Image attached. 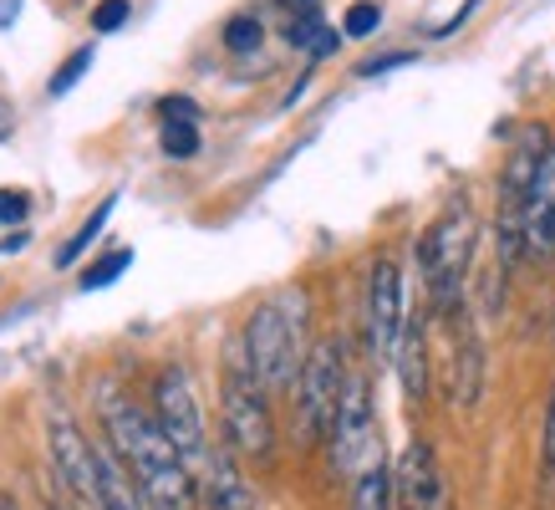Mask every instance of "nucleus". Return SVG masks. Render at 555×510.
Here are the masks:
<instances>
[{
  "instance_id": "obj_1",
  "label": "nucleus",
  "mask_w": 555,
  "mask_h": 510,
  "mask_svg": "<svg viewBox=\"0 0 555 510\" xmlns=\"http://www.w3.org/2000/svg\"><path fill=\"white\" fill-rule=\"evenodd\" d=\"M102 429H107V444L122 455V464L133 470L149 510H199L194 470L184 464V455L173 449V439L158 429V419L149 408L107 393L102 398Z\"/></svg>"
},
{
  "instance_id": "obj_2",
  "label": "nucleus",
  "mask_w": 555,
  "mask_h": 510,
  "mask_svg": "<svg viewBox=\"0 0 555 510\" xmlns=\"http://www.w3.org/2000/svg\"><path fill=\"white\" fill-rule=\"evenodd\" d=\"M240 347H245V362L250 373L260 378L266 393H291L296 378L306 368V291H275L250 311V322L240 332Z\"/></svg>"
},
{
  "instance_id": "obj_3",
  "label": "nucleus",
  "mask_w": 555,
  "mask_h": 510,
  "mask_svg": "<svg viewBox=\"0 0 555 510\" xmlns=\"http://www.w3.org/2000/svg\"><path fill=\"white\" fill-rule=\"evenodd\" d=\"M469 260H474V209H469V200H454L418 240L423 286H428V302H434L438 317H449V311L464 306Z\"/></svg>"
},
{
  "instance_id": "obj_4",
  "label": "nucleus",
  "mask_w": 555,
  "mask_h": 510,
  "mask_svg": "<svg viewBox=\"0 0 555 510\" xmlns=\"http://www.w3.org/2000/svg\"><path fill=\"white\" fill-rule=\"evenodd\" d=\"M219 419H224V449L235 459H270L275 455V419H270V393L245 362V347L230 353L224 383H219Z\"/></svg>"
},
{
  "instance_id": "obj_5",
  "label": "nucleus",
  "mask_w": 555,
  "mask_h": 510,
  "mask_svg": "<svg viewBox=\"0 0 555 510\" xmlns=\"http://www.w3.org/2000/svg\"><path fill=\"white\" fill-rule=\"evenodd\" d=\"M352 373H347V342L341 337H321L306 353V368L296 378V429L306 444H326L332 424H337L341 393H347Z\"/></svg>"
},
{
  "instance_id": "obj_6",
  "label": "nucleus",
  "mask_w": 555,
  "mask_h": 510,
  "mask_svg": "<svg viewBox=\"0 0 555 510\" xmlns=\"http://www.w3.org/2000/svg\"><path fill=\"white\" fill-rule=\"evenodd\" d=\"M551 149L545 128H525L520 143L509 149L505 174H500V220H494V245H500V266H515L525 255V204H530V184L540 174V158Z\"/></svg>"
},
{
  "instance_id": "obj_7",
  "label": "nucleus",
  "mask_w": 555,
  "mask_h": 510,
  "mask_svg": "<svg viewBox=\"0 0 555 510\" xmlns=\"http://www.w3.org/2000/svg\"><path fill=\"white\" fill-rule=\"evenodd\" d=\"M153 419L173 439V449L184 455L189 470H199L204 455H209V434H204L199 393H194V378H189L184 362L158 368V378H153Z\"/></svg>"
},
{
  "instance_id": "obj_8",
  "label": "nucleus",
  "mask_w": 555,
  "mask_h": 510,
  "mask_svg": "<svg viewBox=\"0 0 555 510\" xmlns=\"http://www.w3.org/2000/svg\"><path fill=\"white\" fill-rule=\"evenodd\" d=\"M332 470L337 480H357L362 470L377 464V408H372V383L362 373H352L347 393H341L337 424H332Z\"/></svg>"
},
{
  "instance_id": "obj_9",
  "label": "nucleus",
  "mask_w": 555,
  "mask_h": 510,
  "mask_svg": "<svg viewBox=\"0 0 555 510\" xmlns=\"http://www.w3.org/2000/svg\"><path fill=\"white\" fill-rule=\"evenodd\" d=\"M408 327L403 306V271L392 255H377L367 271V291H362V332H367V357L372 362H392L398 342Z\"/></svg>"
},
{
  "instance_id": "obj_10",
  "label": "nucleus",
  "mask_w": 555,
  "mask_h": 510,
  "mask_svg": "<svg viewBox=\"0 0 555 510\" xmlns=\"http://www.w3.org/2000/svg\"><path fill=\"white\" fill-rule=\"evenodd\" d=\"M392 500L398 510H454L449 475L438 464V449L428 439H408V449L392 464Z\"/></svg>"
},
{
  "instance_id": "obj_11",
  "label": "nucleus",
  "mask_w": 555,
  "mask_h": 510,
  "mask_svg": "<svg viewBox=\"0 0 555 510\" xmlns=\"http://www.w3.org/2000/svg\"><path fill=\"white\" fill-rule=\"evenodd\" d=\"M47 434H51V464H56V475L67 480L77 500H87L92 510H102V464H98V444L87 439V434H82L77 424H72L62 408H51Z\"/></svg>"
},
{
  "instance_id": "obj_12",
  "label": "nucleus",
  "mask_w": 555,
  "mask_h": 510,
  "mask_svg": "<svg viewBox=\"0 0 555 510\" xmlns=\"http://www.w3.org/2000/svg\"><path fill=\"white\" fill-rule=\"evenodd\" d=\"M194 485H199V506L204 510H260L255 506V490L245 470H240V459L224 449V444H209V455L204 464L194 470Z\"/></svg>"
},
{
  "instance_id": "obj_13",
  "label": "nucleus",
  "mask_w": 555,
  "mask_h": 510,
  "mask_svg": "<svg viewBox=\"0 0 555 510\" xmlns=\"http://www.w3.org/2000/svg\"><path fill=\"white\" fill-rule=\"evenodd\" d=\"M525 255L530 260H551L555 255V143L540 158L530 204H525Z\"/></svg>"
},
{
  "instance_id": "obj_14",
  "label": "nucleus",
  "mask_w": 555,
  "mask_h": 510,
  "mask_svg": "<svg viewBox=\"0 0 555 510\" xmlns=\"http://www.w3.org/2000/svg\"><path fill=\"white\" fill-rule=\"evenodd\" d=\"M443 322L454 327V398L464 408H474L479 404V393H485V347H479V337H474L469 311H464V306L449 311Z\"/></svg>"
},
{
  "instance_id": "obj_15",
  "label": "nucleus",
  "mask_w": 555,
  "mask_h": 510,
  "mask_svg": "<svg viewBox=\"0 0 555 510\" xmlns=\"http://www.w3.org/2000/svg\"><path fill=\"white\" fill-rule=\"evenodd\" d=\"M392 368H398V383H403L408 404H423L428 398V327H423V317H408Z\"/></svg>"
},
{
  "instance_id": "obj_16",
  "label": "nucleus",
  "mask_w": 555,
  "mask_h": 510,
  "mask_svg": "<svg viewBox=\"0 0 555 510\" xmlns=\"http://www.w3.org/2000/svg\"><path fill=\"white\" fill-rule=\"evenodd\" d=\"M352 510H398V500H392V464H372V470H362V475L352 480Z\"/></svg>"
},
{
  "instance_id": "obj_17",
  "label": "nucleus",
  "mask_w": 555,
  "mask_h": 510,
  "mask_svg": "<svg viewBox=\"0 0 555 510\" xmlns=\"http://www.w3.org/2000/svg\"><path fill=\"white\" fill-rule=\"evenodd\" d=\"M286 41H291L296 51H311L317 62H321V56H332V51L341 47V36L332 31V26H326L321 16H296V21L286 26Z\"/></svg>"
},
{
  "instance_id": "obj_18",
  "label": "nucleus",
  "mask_w": 555,
  "mask_h": 510,
  "mask_svg": "<svg viewBox=\"0 0 555 510\" xmlns=\"http://www.w3.org/2000/svg\"><path fill=\"white\" fill-rule=\"evenodd\" d=\"M113 204H118V194H107V200H102L98 209H92V215H87V220L77 225V235H72L67 245L56 251V266H72V260H77V255H82L87 245H92V240L102 235V225H107V215H113Z\"/></svg>"
},
{
  "instance_id": "obj_19",
  "label": "nucleus",
  "mask_w": 555,
  "mask_h": 510,
  "mask_svg": "<svg viewBox=\"0 0 555 510\" xmlns=\"http://www.w3.org/2000/svg\"><path fill=\"white\" fill-rule=\"evenodd\" d=\"M128 266H133V251H128V245H122V251H107L102 260H92V266H87V271L77 276V286H82V291L113 286V281H118V276L128 271Z\"/></svg>"
},
{
  "instance_id": "obj_20",
  "label": "nucleus",
  "mask_w": 555,
  "mask_h": 510,
  "mask_svg": "<svg viewBox=\"0 0 555 510\" xmlns=\"http://www.w3.org/2000/svg\"><path fill=\"white\" fill-rule=\"evenodd\" d=\"M219 41H224V51H235V56H250V51H260V41H266V26L255 16H230Z\"/></svg>"
},
{
  "instance_id": "obj_21",
  "label": "nucleus",
  "mask_w": 555,
  "mask_h": 510,
  "mask_svg": "<svg viewBox=\"0 0 555 510\" xmlns=\"http://www.w3.org/2000/svg\"><path fill=\"white\" fill-rule=\"evenodd\" d=\"M87 67H92V47H77V51L67 56V62L56 67V77L47 82V92H51V98H67L72 87H77V82L87 77Z\"/></svg>"
},
{
  "instance_id": "obj_22",
  "label": "nucleus",
  "mask_w": 555,
  "mask_h": 510,
  "mask_svg": "<svg viewBox=\"0 0 555 510\" xmlns=\"http://www.w3.org/2000/svg\"><path fill=\"white\" fill-rule=\"evenodd\" d=\"M377 26H383V5L377 0H357V5H347V16H341V36H357V41H367Z\"/></svg>"
},
{
  "instance_id": "obj_23",
  "label": "nucleus",
  "mask_w": 555,
  "mask_h": 510,
  "mask_svg": "<svg viewBox=\"0 0 555 510\" xmlns=\"http://www.w3.org/2000/svg\"><path fill=\"white\" fill-rule=\"evenodd\" d=\"M164 153L169 158H194L199 153V123H164Z\"/></svg>"
},
{
  "instance_id": "obj_24",
  "label": "nucleus",
  "mask_w": 555,
  "mask_h": 510,
  "mask_svg": "<svg viewBox=\"0 0 555 510\" xmlns=\"http://www.w3.org/2000/svg\"><path fill=\"white\" fill-rule=\"evenodd\" d=\"M128 16H133L128 0H98V5H92V31H122Z\"/></svg>"
},
{
  "instance_id": "obj_25",
  "label": "nucleus",
  "mask_w": 555,
  "mask_h": 510,
  "mask_svg": "<svg viewBox=\"0 0 555 510\" xmlns=\"http://www.w3.org/2000/svg\"><path fill=\"white\" fill-rule=\"evenodd\" d=\"M540 475L555 480V393L551 408H545V434H540Z\"/></svg>"
},
{
  "instance_id": "obj_26",
  "label": "nucleus",
  "mask_w": 555,
  "mask_h": 510,
  "mask_svg": "<svg viewBox=\"0 0 555 510\" xmlns=\"http://www.w3.org/2000/svg\"><path fill=\"white\" fill-rule=\"evenodd\" d=\"M31 215V200L21 189H0V225H21Z\"/></svg>"
},
{
  "instance_id": "obj_27",
  "label": "nucleus",
  "mask_w": 555,
  "mask_h": 510,
  "mask_svg": "<svg viewBox=\"0 0 555 510\" xmlns=\"http://www.w3.org/2000/svg\"><path fill=\"white\" fill-rule=\"evenodd\" d=\"M158 113H164V123H199V102L194 98H164L158 102Z\"/></svg>"
},
{
  "instance_id": "obj_28",
  "label": "nucleus",
  "mask_w": 555,
  "mask_h": 510,
  "mask_svg": "<svg viewBox=\"0 0 555 510\" xmlns=\"http://www.w3.org/2000/svg\"><path fill=\"white\" fill-rule=\"evenodd\" d=\"M413 62V51H387V56H377V62H362V77H383V72H392V67H408Z\"/></svg>"
},
{
  "instance_id": "obj_29",
  "label": "nucleus",
  "mask_w": 555,
  "mask_h": 510,
  "mask_svg": "<svg viewBox=\"0 0 555 510\" xmlns=\"http://www.w3.org/2000/svg\"><path fill=\"white\" fill-rule=\"evenodd\" d=\"M281 5L291 11V21H296V16H321V11H317L321 0H281Z\"/></svg>"
},
{
  "instance_id": "obj_30",
  "label": "nucleus",
  "mask_w": 555,
  "mask_h": 510,
  "mask_svg": "<svg viewBox=\"0 0 555 510\" xmlns=\"http://www.w3.org/2000/svg\"><path fill=\"white\" fill-rule=\"evenodd\" d=\"M21 16V0H0V31H11Z\"/></svg>"
},
{
  "instance_id": "obj_31",
  "label": "nucleus",
  "mask_w": 555,
  "mask_h": 510,
  "mask_svg": "<svg viewBox=\"0 0 555 510\" xmlns=\"http://www.w3.org/2000/svg\"><path fill=\"white\" fill-rule=\"evenodd\" d=\"M5 133H11V102L0 98V138H5Z\"/></svg>"
},
{
  "instance_id": "obj_32",
  "label": "nucleus",
  "mask_w": 555,
  "mask_h": 510,
  "mask_svg": "<svg viewBox=\"0 0 555 510\" xmlns=\"http://www.w3.org/2000/svg\"><path fill=\"white\" fill-rule=\"evenodd\" d=\"M0 510H16V506H11V500H0Z\"/></svg>"
},
{
  "instance_id": "obj_33",
  "label": "nucleus",
  "mask_w": 555,
  "mask_h": 510,
  "mask_svg": "<svg viewBox=\"0 0 555 510\" xmlns=\"http://www.w3.org/2000/svg\"><path fill=\"white\" fill-rule=\"evenodd\" d=\"M47 510H51V506H47Z\"/></svg>"
}]
</instances>
